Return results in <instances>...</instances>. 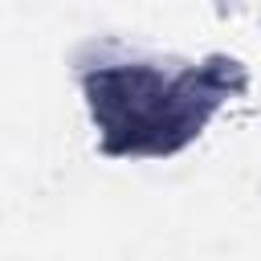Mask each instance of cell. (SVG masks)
<instances>
[{
    "label": "cell",
    "mask_w": 261,
    "mask_h": 261,
    "mask_svg": "<svg viewBox=\"0 0 261 261\" xmlns=\"http://www.w3.org/2000/svg\"><path fill=\"white\" fill-rule=\"evenodd\" d=\"M232 61L184 69L175 77L155 65H106L86 73L90 114L110 155H167L200 135L228 90Z\"/></svg>",
    "instance_id": "6da1fadb"
}]
</instances>
